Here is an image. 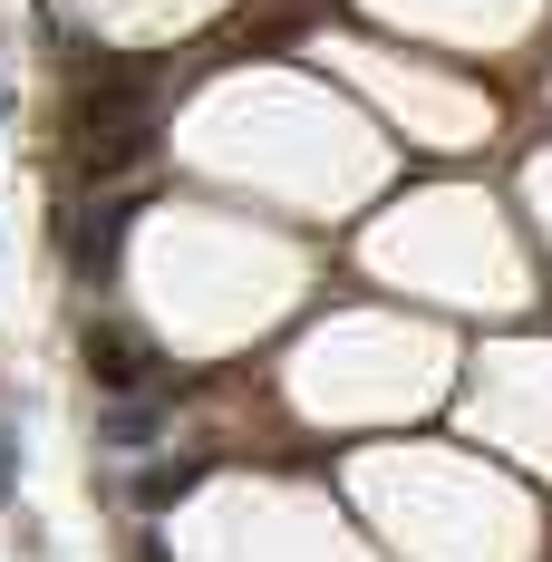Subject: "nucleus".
<instances>
[{
    "mask_svg": "<svg viewBox=\"0 0 552 562\" xmlns=\"http://www.w3.org/2000/svg\"><path fill=\"white\" fill-rule=\"evenodd\" d=\"M88 379H98L108 397L166 389V369H156V349H146V330H88Z\"/></svg>",
    "mask_w": 552,
    "mask_h": 562,
    "instance_id": "1",
    "label": "nucleus"
},
{
    "mask_svg": "<svg viewBox=\"0 0 552 562\" xmlns=\"http://www.w3.org/2000/svg\"><path fill=\"white\" fill-rule=\"evenodd\" d=\"M126 214H136V204H98V214L78 224V272H88V281H108V262H116V224H126Z\"/></svg>",
    "mask_w": 552,
    "mask_h": 562,
    "instance_id": "2",
    "label": "nucleus"
},
{
    "mask_svg": "<svg viewBox=\"0 0 552 562\" xmlns=\"http://www.w3.org/2000/svg\"><path fill=\"white\" fill-rule=\"evenodd\" d=\"M20 495V407L0 397V505Z\"/></svg>",
    "mask_w": 552,
    "mask_h": 562,
    "instance_id": "3",
    "label": "nucleus"
},
{
    "mask_svg": "<svg viewBox=\"0 0 552 562\" xmlns=\"http://www.w3.org/2000/svg\"><path fill=\"white\" fill-rule=\"evenodd\" d=\"M156 437V407H116L108 417V447H146Z\"/></svg>",
    "mask_w": 552,
    "mask_h": 562,
    "instance_id": "4",
    "label": "nucleus"
}]
</instances>
